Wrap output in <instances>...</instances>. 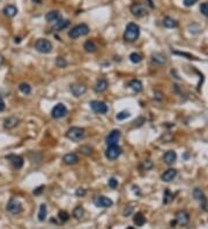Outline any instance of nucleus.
<instances>
[{"label": "nucleus", "mask_w": 208, "mask_h": 229, "mask_svg": "<svg viewBox=\"0 0 208 229\" xmlns=\"http://www.w3.org/2000/svg\"><path fill=\"white\" fill-rule=\"evenodd\" d=\"M79 151H80V153L83 154V155L89 156L93 154V151H94V149H93V147H90L89 145H82V146H80Z\"/></svg>", "instance_id": "nucleus-30"}, {"label": "nucleus", "mask_w": 208, "mask_h": 229, "mask_svg": "<svg viewBox=\"0 0 208 229\" xmlns=\"http://www.w3.org/2000/svg\"><path fill=\"white\" fill-rule=\"evenodd\" d=\"M58 217H59V220L62 221V222H66V221L69 219V215L68 213L65 212V211H60L59 212V214H58Z\"/></svg>", "instance_id": "nucleus-38"}, {"label": "nucleus", "mask_w": 208, "mask_h": 229, "mask_svg": "<svg viewBox=\"0 0 208 229\" xmlns=\"http://www.w3.org/2000/svg\"><path fill=\"white\" fill-rule=\"evenodd\" d=\"M130 60L133 64H139V63H141V60H142V56L136 52H132L130 54Z\"/></svg>", "instance_id": "nucleus-32"}, {"label": "nucleus", "mask_w": 208, "mask_h": 229, "mask_svg": "<svg viewBox=\"0 0 208 229\" xmlns=\"http://www.w3.org/2000/svg\"><path fill=\"white\" fill-rule=\"evenodd\" d=\"M196 1H198V0H184L183 4H184V6H186V7H191V6H193L194 4H196Z\"/></svg>", "instance_id": "nucleus-45"}, {"label": "nucleus", "mask_w": 208, "mask_h": 229, "mask_svg": "<svg viewBox=\"0 0 208 229\" xmlns=\"http://www.w3.org/2000/svg\"><path fill=\"white\" fill-rule=\"evenodd\" d=\"M176 176H177V170L173 169V168H170V169L165 170V171L162 174L161 178H162L163 182H171L172 180H175Z\"/></svg>", "instance_id": "nucleus-21"}, {"label": "nucleus", "mask_w": 208, "mask_h": 229, "mask_svg": "<svg viewBox=\"0 0 208 229\" xmlns=\"http://www.w3.org/2000/svg\"><path fill=\"white\" fill-rule=\"evenodd\" d=\"M172 53H175V54H178V56H183V57H186V58H190V59H193L191 54H188V53H185V52H179V51H176V50H172Z\"/></svg>", "instance_id": "nucleus-44"}, {"label": "nucleus", "mask_w": 208, "mask_h": 229, "mask_svg": "<svg viewBox=\"0 0 208 229\" xmlns=\"http://www.w3.org/2000/svg\"><path fill=\"white\" fill-rule=\"evenodd\" d=\"M86 193H87L86 189H83V188H79V189H76V191H75V194H76L78 197L86 196Z\"/></svg>", "instance_id": "nucleus-42"}, {"label": "nucleus", "mask_w": 208, "mask_h": 229, "mask_svg": "<svg viewBox=\"0 0 208 229\" xmlns=\"http://www.w3.org/2000/svg\"><path fill=\"white\" fill-rule=\"evenodd\" d=\"M163 160L167 164H173L177 161V153L175 151H168L163 155Z\"/></svg>", "instance_id": "nucleus-23"}, {"label": "nucleus", "mask_w": 208, "mask_h": 229, "mask_svg": "<svg viewBox=\"0 0 208 229\" xmlns=\"http://www.w3.org/2000/svg\"><path fill=\"white\" fill-rule=\"evenodd\" d=\"M163 26L165 27V28H169V29L177 28L178 22H177L175 19H172L171 16H165L163 19Z\"/></svg>", "instance_id": "nucleus-24"}, {"label": "nucleus", "mask_w": 208, "mask_h": 229, "mask_svg": "<svg viewBox=\"0 0 208 229\" xmlns=\"http://www.w3.org/2000/svg\"><path fill=\"white\" fill-rule=\"evenodd\" d=\"M94 204L97 207H102V208H109L113 205V201L111 200L110 198H108L105 196H98L95 198Z\"/></svg>", "instance_id": "nucleus-12"}, {"label": "nucleus", "mask_w": 208, "mask_h": 229, "mask_svg": "<svg viewBox=\"0 0 208 229\" xmlns=\"http://www.w3.org/2000/svg\"><path fill=\"white\" fill-rule=\"evenodd\" d=\"M83 49L86 50L88 53H95L96 50H97V46L93 41H87L85 44H83Z\"/></svg>", "instance_id": "nucleus-28"}, {"label": "nucleus", "mask_w": 208, "mask_h": 229, "mask_svg": "<svg viewBox=\"0 0 208 229\" xmlns=\"http://www.w3.org/2000/svg\"><path fill=\"white\" fill-rule=\"evenodd\" d=\"M5 108H6V105H5V101H4V98L0 96V112L1 111H4L5 110Z\"/></svg>", "instance_id": "nucleus-46"}, {"label": "nucleus", "mask_w": 208, "mask_h": 229, "mask_svg": "<svg viewBox=\"0 0 208 229\" xmlns=\"http://www.w3.org/2000/svg\"><path fill=\"white\" fill-rule=\"evenodd\" d=\"M67 114H68V110H67V108H66L65 104H62V103L56 104V105L53 106L52 110H51V116H52V118H54V119L62 118V117H65Z\"/></svg>", "instance_id": "nucleus-7"}, {"label": "nucleus", "mask_w": 208, "mask_h": 229, "mask_svg": "<svg viewBox=\"0 0 208 229\" xmlns=\"http://www.w3.org/2000/svg\"><path fill=\"white\" fill-rule=\"evenodd\" d=\"M133 222H134L135 226H138V227H142L145 225V222H146V217H143L142 213H136L133 217Z\"/></svg>", "instance_id": "nucleus-26"}, {"label": "nucleus", "mask_w": 208, "mask_h": 229, "mask_svg": "<svg viewBox=\"0 0 208 229\" xmlns=\"http://www.w3.org/2000/svg\"><path fill=\"white\" fill-rule=\"evenodd\" d=\"M6 159L11 161V163L13 164V167L16 168V169H21L23 167V163H25V160L23 157H21L19 155H8L6 156Z\"/></svg>", "instance_id": "nucleus-16"}, {"label": "nucleus", "mask_w": 208, "mask_h": 229, "mask_svg": "<svg viewBox=\"0 0 208 229\" xmlns=\"http://www.w3.org/2000/svg\"><path fill=\"white\" fill-rule=\"evenodd\" d=\"M35 49L41 53H50L52 51V44L49 40L46 38H39L37 40L36 43H35Z\"/></svg>", "instance_id": "nucleus-4"}, {"label": "nucleus", "mask_w": 208, "mask_h": 229, "mask_svg": "<svg viewBox=\"0 0 208 229\" xmlns=\"http://www.w3.org/2000/svg\"><path fill=\"white\" fill-rule=\"evenodd\" d=\"M130 11L136 17H143L148 14L147 7L143 4H141V2H133V4L131 5Z\"/></svg>", "instance_id": "nucleus-5"}, {"label": "nucleus", "mask_w": 208, "mask_h": 229, "mask_svg": "<svg viewBox=\"0 0 208 229\" xmlns=\"http://www.w3.org/2000/svg\"><path fill=\"white\" fill-rule=\"evenodd\" d=\"M176 221L177 223H179L180 226H185L190 221V215L185 211H179L176 213Z\"/></svg>", "instance_id": "nucleus-17"}, {"label": "nucleus", "mask_w": 208, "mask_h": 229, "mask_svg": "<svg viewBox=\"0 0 208 229\" xmlns=\"http://www.w3.org/2000/svg\"><path fill=\"white\" fill-rule=\"evenodd\" d=\"M122 137V132L119 130H112V131L106 135L105 138V143L108 146H113V145H118V141Z\"/></svg>", "instance_id": "nucleus-10"}, {"label": "nucleus", "mask_w": 208, "mask_h": 229, "mask_svg": "<svg viewBox=\"0 0 208 229\" xmlns=\"http://www.w3.org/2000/svg\"><path fill=\"white\" fill-rule=\"evenodd\" d=\"M150 60H151V63H153L154 65H163L164 63L167 62V57L164 56L163 53L154 52L153 54H151Z\"/></svg>", "instance_id": "nucleus-20"}, {"label": "nucleus", "mask_w": 208, "mask_h": 229, "mask_svg": "<svg viewBox=\"0 0 208 229\" xmlns=\"http://www.w3.org/2000/svg\"><path fill=\"white\" fill-rule=\"evenodd\" d=\"M142 167H143V170H150L151 168H153V162L149 161V160H147V161L143 162Z\"/></svg>", "instance_id": "nucleus-40"}, {"label": "nucleus", "mask_w": 208, "mask_h": 229, "mask_svg": "<svg viewBox=\"0 0 208 229\" xmlns=\"http://www.w3.org/2000/svg\"><path fill=\"white\" fill-rule=\"evenodd\" d=\"M155 98L156 100H162V94L159 91H155Z\"/></svg>", "instance_id": "nucleus-47"}, {"label": "nucleus", "mask_w": 208, "mask_h": 229, "mask_svg": "<svg viewBox=\"0 0 208 229\" xmlns=\"http://www.w3.org/2000/svg\"><path fill=\"white\" fill-rule=\"evenodd\" d=\"M68 26H69V20H67V19H61V20L58 21L57 23H54L53 28L56 29V30H62V29L67 28Z\"/></svg>", "instance_id": "nucleus-27"}, {"label": "nucleus", "mask_w": 208, "mask_h": 229, "mask_svg": "<svg viewBox=\"0 0 208 229\" xmlns=\"http://www.w3.org/2000/svg\"><path fill=\"white\" fill-rule=\"evenodd\" d=\"M108 184H109V186L111 189H116L118 186V180H116L114 177H111L110 180H109V182H108Z\"/></svg>", "instance_id": "nucleus-39"}, {"label": "nucleus", "mask_w": 208, "mask_h": 229, "mask_svg": "<svg viewBox=\"0 0 208 229\" xmlns=\"http://www.w3.org/2000/svg\"><path fill=\"white\" fill-rule=\"evenodd\" d=\"M140 36V27L134 22H131L126 26L125 33H124V40L126 42H135Z\"/></svg>", "instance_id": "nucleus-1"}, {"label": "nucleus", "mask_w": 208, "mask_h": 229, "mask_svg": "<svg viewBox=\"0 0 208 229\" xmlns=\"http://www.w3.org/2000/svg\"><path fill=\"white\" fill-rule=\"evenodd\" d=\"M122 149L119 147L118 145H113V146H108L105 151V156L108 160L110 161H113V160L118 159L119 156L122 155Z\"/></svg>", "instance_id": "nucleus-8"}, {"label": "nucleus", "mask_w": 208, "mask_h": 229, "mask_svg": "<svg viewBox=\"0 0 208 229\" xmlns=\"http://www.w3.org/2000/svg\"><path fill=\"white\" fill-rule=\"evenodd\" d=\"M176 223H177V221H171V226H172V227H175V226H176Z\"/></svg>", "instance_id": "nucleus-50"}, {"label": "nucleus", "mask_w": 208, "mask_h": 229, "mask_svg": "<svg viewBox=\"0 0 208 229\" xmlns=\"http://www.w3.org/2000/svg\"><path fill=\"white\" fill-rule=\"evenodd\" d=\"M200 12H201L202 15L208 16V1H205L200 5Z\"/></svg>", "instance_id": "nucleus-37"}, {"label": "nucleus", "mask_w": 208, "mask_h": 229, "mask_svg": "<svg viewBox=\"0 0 208 229\" xmlns=\"http://www.w3.org/2000/svg\"><path fill=\"white\" fill-rule=\"evenodd\" d=\"M193 197L200 203V206L202 207V209H204V211H207V199H206L204 192L201 191V189H199V188L194 189V190H193Z\"/></svg>", "instance_id": "nucleus-13"}, {"label": "nucleus", "mask_w": 208, "mask_h": 229, "mask_svg": "<svg viewBox=\"0 0 208 229\" xmlns=\"http://www.w3.org/2000/svg\"><path fill=\"white\" fill-rule=\"evenodd\" d=\"M17 12H19V9H17L16 6H14V5L9 4V5H6L4 7V9H2V13H4L5 16L7 17H14L15 15L17 14Z\"/></svg>", "instance_id": "nucleus-19"}, {"label": "nucleus", "mask_w": 208, "mask_h": 229, "mask_svg": "<svg viewBox=\"0 0 208 229\" xmlns=\"http://www.w3.org/2000/svg\"><path fill=\"white\" fill-rule=\"evenodd\" d=\"M88 33H89V27L86 23H81V25L75 26L71 29V31L68 33V37L72 40H75V38H79L81 36H86V35H88Z\"/></svg>", "instance_id": "nucleus-3"}, {"label": "nucleus", "mask_w": 208, "mask_h": 229, "mask_svg": "<svg viewBox=\"0 0 208 229\" xmlns=\"http://www.w3.org/2000/svg\"><path fill=\"white\" fill-rule=\"evenodd\" d=\"M83 214H85V209H83V207L78 206V207H75V208H74L73 217H75V219H81V217H83Z\"/></svg>", "instance_id": "nucleus-33"}, {"label": "nucleus", "mask_w": 208, "mask_h": 229, "mask_svg": "<svg viewBox=\"0 0 208 229\" xmlns=\"http://www.w3.org/2000/svg\"><path fill=\"white\" fill-rule=\"evenodd\" d=\"M130 116H131L130 111L122 110V111H120V112H118V114H117V116H116V118H117V120H124V119L128 118Z\"/></svg>", "instance_id": "nucleus-34"}, {"label": "nucleus", "mask_w": 208, "mask_h": 229, "mask_svg": "<svg viewBox=\"0 0 208 229\" xmlns=\"http://www.w3.org/2000/svg\"><path fill=\"white\" fill-rule=\"evenodd\" d=\"M19 90H20L22 94L29 95L30 93H31V87H30L29 83L23 82V83H20V85H19Z\"/></svg>", "instance_id": "nucleus-31"}, {"label": "nucleus", "mask_w": 208, "mask_h": 229, "mask_svg": "<svg viewBox=\"0 0 208 229\" xmlns=\"http://www.w3.org/2000/svg\"><path fill=\"white\" fill-rule=\"evenodd\" d=\"M128 87H130L133 91H135V93H140V91L142 90V82L140 81V80H136V79H135V80L130 81Z\"/></svg>", "instance_id": "nucleus-25"}, {"label": "nucleus", "mask_w": 208, "mask_h": 229, "mask_svg": "<svg viewBox=\"0 0 208 229\" xmlns=\"http://www.w3.org/2000/svg\"><path fill=\"white\" fill-rule=\"evenodd\" d=\"M56 65L58 66V67H60V68H64V67H66L67 66V60H66L64 57H57V59H56Z\"/></svg>", "instance_id": "nucleus-35"}, {"label": "nucleus", "mask_w": 208, "mask_h": 229, "mask_svg": "<svg viewBox=\"0 0 208 229\" xmlns=\"http://www.w3.org/2000/svg\"><path fill=\"white\" fill-rule=\"evenodd\" d=\"M89 105H90V108L93 109L94 112L99 114V115L106 114L108 110H109L108 105H106L104 102H102V101H91V102L89 103Z\"/></svg>", "instance_id": "nucleus-11"}, {"label": "nucleus", "mask_w": 208, "mask_h": 229, "mask_svg": "<svg viewBox=\"0 0 208 229\" xmlns=\"http://www.w3.org/2000/svg\"><path fill=\"white\" fill-rule=\"evenodd\" d=\"M127 229H133V228H127Z\"/></svg>", "instance_id": "nucleus-51"}, {"label": "nucleus", "mask_w": 208, "mask_h": 229, "mask_svg": "<svg viewBox=\"0 0 208 229\" xmlns=\"http://www.w3.org/2000/svg\"><path fill=\"white\" fill-rule=\"evenodd\" d=\"M62 162L67 164V166H74V164H76L79 162V156L75 153H68V154L64 155Z\"/></svg>", "instance_id": "nucleus-18"}, {"label": "nucleus", "mask_w": 208, "mask_h": 229, "mask_svg": "<svg viewBox=\"0 0 208 229\" xmlns=\"http://www.w3.org/2000/svg\"><path fill=\"white\" fill-rule=\"evenodd\" d=\"M132 213H133V207L132 206H127V207H125L122 214H124V217H130Z\"/></svg>", "instance_id": "nucleus-41"}, {"label": "nucleus", "mask_w": 208, "mask_h": 229, "mask_svg": "<svg viewBox=\"0 0 208 229\" xmlns=\"http://www.w3.org/2000/svg\"><path fill=\"white\" fill-rule=\"evenodd\" d=\"M86 135L85 129L78 126H73L68 129V131L66 132V137L72 141H81Z\"/></svg>", "instance_id": "nucleus-2"}, {"label": "nucleus", "mask_w": 208, "mask_h": 229, "mask_svg": "<svg viewBox=\"0 0 208 229\" xmlns=\"http://www.w3.org/2000/svg\"><path fill=\"white\" fill-rule=\"evenodd\" d=\"M69 90L71 93L75 96V97H80L82 95H85L87 93V87L86 85L83 83H80V82H75L73 85L69 86Z\"/></svg>", "instance_id": "nucleus-9"}, {"label": "nucleus", "mask_w": 208, "mask_h": 229, "mask_svg": "<svg viewBox=\"0 0 208 229\" xmlns=\"http://www.w3.org/2000/svg\"><path fill=\"white\" fill-rule=\"evenodd\" d=\"M108 87H109V83H108V81H106L105 79H99L96 82L94 89L97 94H102V93H104L108 89Z\"/></svg>", "instance_id": "nucleus-22"}, {"label": "nucleus", "mask_w": 208, "mask_h": 229, "mask_svg": "<svg viewBox=\"0 0 208 229\" xmlns=\"http://www.w3.org/2000/svg\"><path fill=\"white\" fill-rule=\"evenodd\" d=\"M14 42L19 44V43H20V42H21V38H20V37H17V38H16V37H15V38H14Z\"/></svg>", "instance_id": "nucleus-48"}, {"label": "nucleus", "mask_w": 208, "mask_h": 229, "mask_svg": "<svg viewBox=\"0 0 208 229\" xmlns=\"http://www.w3.org/2000/svg\"><path fill=\"white\" fill-rule=\"evenodd\" d=\"M61 14L59 11H50V12L46 13L45 15V20L48 21L49 23H57L58 21L61 20Z\"/></svg>", "instance_id": "nucleus-15"}, {"label": "nucleus", "mask_w": 208, "mask_h": 229, "mask_svg": "<svg viewBox=\"0 0 208 229\" xmlns=\"http://www.w3.org/2000/svg\"><path fill=\"white\" fill-rule=\"evenodd\" d=\"M173 199V194H172L169 190H165V192H164V197H163V203L164 204H169L170 201Z\"/></svg>", "instance_id": "nucleus-36"}, {"label": "nucleus", "mask_w": 208, "mask_h": 229, "mask_svg": "<svg viewBox=\"0 0 208 229\" xmlns=\"http://www.w3.org/2000/svg\"><path fill=\"white\" fill-rule=\"evenodd\" d=\"M21 123L20 118H17L16 116H11L4 120V127L6 130H13L16 126H19V124Z\"/></svg>", "instance_id": "nucleus-14"}, {"label": "nucleus", "mask_w": 208, "mask_h": 229, "mask_svg": "<svg viewBox=\"0 0 208 229\" xmlns=\"http://www.w3.org/2000/svg\"><path fill=\"white\" fill-rule=\"evenodd\" d=\"M46 215H48V208H46V205L42 204L39 206V211H38V220L39 221H44L46 219Z\"/></svg>", "instance_id": "nucleus-29"}, {"label": "nucleus", "mask_w": 208, "mask_h": 229, "mask_svg": "<svg viewBox=\"0 0 208 229\" xmlns=\"http://www.w3.org/2000/svg\"><path fill=\"white\" fill-rule=\"evenodd\" d=\"M43 191H44V185H39L38 188H36L35 190H34L33 193L35 194V196H39V194H41Z\"/></svg>", "instance_id": "nucleus-43"}, {"label": "nucleus", "mask_w": 208, "mask_h": 229, "mask_svg": "<svg viewBox=\"0 0 208 229\" xmlns=\"http://www.w3.org/2000/svg\"><path fill=\"white\" fill-rule=\"evenodd\" d=\"M2 63H4V56H2L1 53H0V65H1Z\"/></svg>", "instance_id": "nucleus-49"}, {"label": "nucleus", "mask_w": 208, "mask_h": 229, "mask_svg": "<svg viewBox=\"0 0 208 229\" xmlns=\"http://www.w3.org/2000/svg\"><path fill=\"white\" fill-rule=\"evenodd\" d=\"M6 209H7V212L13 214V215H15V214H19V213L22 212V204H21L20 201L17 200L16 198H11L7 203V206H6Z\"/></svg>", "instance_id": "nucleus-6"}]
</instances>
